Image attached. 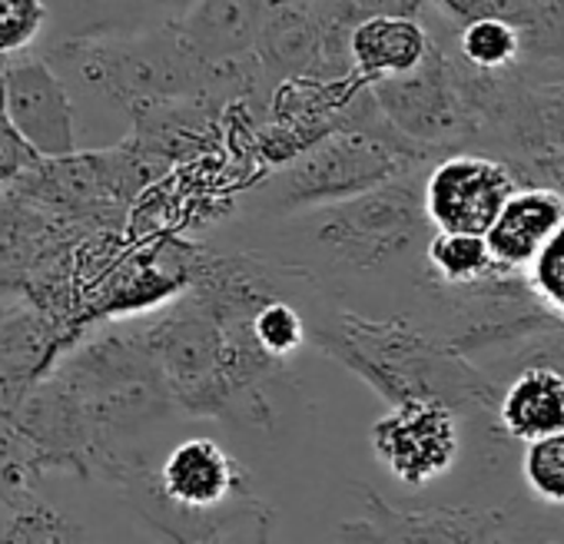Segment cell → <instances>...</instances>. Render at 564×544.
Returning <instances> with one entry per match:
<instances>
[{"instance_id": "f546056e", "label": "cell", "mask_w": 564, "mask_h": 544, "mask_svg": "<svg viewBox=\"0 0 564 544\" xmlns=\"http://www.w3.org/2000/svg\"><path fill=\"white\" fill-rule=\"evenodd\" d=\"M352 4L366 14H412V18H422L429 0H352Z\"/></svg>"}, {"instance_id": "44dd1931", "label": "cell", "mask_w": 564, "mask_h": 544, "mask_svg": "<svg viewBox=\"0 0 564 544\" xmlns=\"http://www.w3.org/2000/svg\"><path fill=\"white\" fill-rule=\"evenodd\" d=\"M41 475L44 465L34 445L11 418H0V504L18 508L28 494L37 491Z\"/></svg>"}, {"instance_id": "3957f363", "label": "cell", "mask_w": 564, "mask_h": 544, "mask_svg": "<svg viewBox=\"0 0 564 544\" xmlns=\"http://www.w3.org/2000/svg\"><path fill=\"white\" fill-rule=\"evenodd\" d=\"M306 213L313 246L339 269L359 276L409 269L415 276H425L422 252L435 229L422 209L419 170Z\"/></svg>"}, {"instance_id": "ba28073f", "label": "cell", "mask_w": 564, "mask_h": 544, "mask_svg": "<svg viewBox=\"0 0 564 544\" xmlns=\"http://www.w3.org/2000/svg\"><path fill=\"white\" fill-rule=\"evenodd\" d=\"M445 28V37H435L432 47L419 67L399 77H386L369 84L382 117L412 143L429 146L435 153L471 146V120L458 90L455 77V57H452V24L438 18Z\"/></svg>"}, {"instance_id": "1f68e13d", "label": "cell", "mask_w": 564, "mask_h": 544, "mask_svg": "<svg viewBox=\"0 0 564 544\" xmlns=\"http://www.w3.org/2000/svg\"><path fill=\"white\" fill-rule=\"evenodd\" d=\"M160 4H170V8H176V11H183L189 0H160Z\"/></svg>"}, {"instance_id": "603a6c76", "label": "cell", "mask_w": 564, "mask_h": 544, "mask_svg": "<svg viewBox=\"0 0 564 544\" xmlns=\"http://www.w3.org/2000/svg\"><path fill=\"white\" fill-rule=\"evenodd\" d=\"M521 478L534 501L544 508H564V428L524 442Z\"/></svg>"}, {"instance_id": "9c48e42d", "label": "cell", "mask_w": 564, "mask_h": 544, "mask_svg": "<svg viewBox=\"0 0 564 544\" xmlns=\"http://www.w3.org/2000/svg\"><path fill=\"white\" fill-rule=\"evenodd\" d=\"M11 422L34 445L44 471L67 468L110 481L117 465L130 455L123 438L107 432L94 412L47 372L28 389L21 405L11 412Z\"/></svg>"}, {"instance_id": "30bf717a", "label": "cell", "mask_w": 564, "mask_h": 544, "mask_svg": "<svg viewBox=\"0 0 564 544\" xmlns=\"http://www.w3.org/2000/svg\"><path fill=\"white\" fill-rule=\"evenodd\" d=\"M462 415L438 399H405L389 405L372 425V451L405 488H425L448 475L462 451Z\"/></svg>"}, {"instance_id": "7c38bea8", "label": "cell", "mask_w": 564, "mask_h": 544, "mask_svg": "<svg viewBox=\"0 0 564 544\" xmlns=\"http://www.w3.org/2000/svg\"><path fill=\"white\" fill-rule=\"evenodd\" d=\"M362 514L339 527L343 541H505L514 537L505 508L445 504V508H395L369 485H356Z\"/></svg>"}, {"instance_id": "7a4b0ae2", "label": "cell", "mask_w": 564, "mask_h": 544, "mask_svg": "<svg viewBox=\"0 0 564 544\" xmlns=\"http://www.w3.org/2000/svg\"><path fill=\"white\" fill-rule=\"evenodd\" d=\"M310 336L389 405L438 399L458 415L495 418L498 385L429 326L405 316L369 319L359 313H336L333 319L310 326Z\"/></svg>"}, {"instance_id": "52a82bcc", "label": "cell", "mask_w": 564, "mask_h": 544, "mask_svg": "<svg viewBox=\"0 0 564 544\" xmlns=\"http://www.w3.org/2000/svg\"><path fill=\"white\" fill-rule=\"evenodd\" d=\"M140 336L163 379L173 412L229 422V399L223 382V329L193 293H186L153 323L140 326Z\"/></svg>"}, {"instance_id": "ffe728a7", "label": "cell", "mask_w": 564, "mask_h": 544, "mask_svg": "<svg viewBox=\"0 0 564 544\" xmlns=\"http://www.w3.org/2000/svg\"><path fill=\"white\" fill-rule=\"evenodd\" d=\"M452 47L468 67L485 74L511 70L521 64V34L505 18H475L452 28Z\"/></svg>"}, {"instance_id": "4dcf8cb0", "label": "cell", "mask_w": 564, "mask_h": 544, "mask_svg": "<svg viewBox=\"0 0 564 544\" xmlns=\"http://www.w3.org/2000/svg\"><path fill=\"white\" fill-rule=\"evenodd\" d=\"M0 113H4V57H0Z\"/></svg>"}, {"instance_id": "83f0119b", "label": "cell", "mask_w": 564, "mask_h": 544, "mask_svg": "<svg viewBox=\"0 0 564 544\" xmlns=\"http://www.w3.org/2000/svg\"><path fill=\"white\" fill-rule=\"evenodd\" d=\"M438 18L448 24H468L475 18H505L508 0H429Z\"/></svg>"}, {"instance_id": "8992f818", "label": "cell", "mask_w": 564, "mask_h": 544, "mask_svg": "<svg viewBox=\"0 0 564 544\" xmlns=\"http://www.w3.org/2000/svg\"><path fill=\"white\" fill-rule=\"evenodd\" d=\"M47 376L74 392L117 438H127L133 428L173 412L140 329H110L94 336L70 356L54 359Z\"/></svg>"}, {"instance_id": "d6986e66", "label": "cell", "mask_w": 564, "mask_h": 544, "mask_svg": "<svg viewBox=\"0 0 564 544\" xmlns=\"http://www.w3.org/2000/svg\"><path fill=\"white\" fill-rule=\"evenodd\" d=\"M495 385H501L521 366H551L564 376V319H544L541 326L485 349L471 359Z\"/></svg>"}, {"instance_id": "277c9868", "label": "cell", "mask_w": 564, "mask_h": 544, "mask_svg": "<svg viewBox=\"0 0 564 544\" xmlns=\"http://www.w3.org/2000/svg\"><path fill=\"white\" fill-rule=\"evenodd\" d=\"M54 67L80 80L90 94L127 113L156 100H203L209 97L206 67L180 37L173 21L156 31H104L80 34L54 51Z\"/></svg>"}, {"instance_id": "ac0fdd59", "label": "cell", "mask_w": 564, "mask_h": 544, "mask_svg": "<svg viewBox=\"0 0 564 544\" xmlns=\"http://www.w3.org/2000/svg\"><path fill=\"white\" fill-rule=\"evenodd\" d=\"M425 280L445 290L475 286L498 269L481 232H448L435 229L422 252Z\"/></svg>"}, {"instance_id": "f1b7e54d", "label": "cell", "mask_w": 564, "mask_h": 544, "mask_svg": "<svg viewBox=\"0 0 564 544\" xmlns=\"http://www.w3.org/2000/svg\"><path fill=\"white\" fill-rule=\"evenodd\" d=\"M219 259H232V255L193 252V255H189V280H196L206 265H213V262H219ZM242 259H256V255H242ZM259 262H265V259H259ZM265 265L275 272V280H279V293H282V296H286V286H293V283L303 276V269H296V265H279V262H265ZM189 280H186V283H189Z\"/></svg>"}, {"instance_id": "e0dca14e", "label": "cell", "mask_w": 564, "mask_h": 544, "mask_svg": "<svg viewBox=\"0 0 564 544\" xmlns=\"http://www.w3.org/2000/svg\"><path fill=\"white\" fill-rule=\"evenodd\" d=\"M495 418L511 442L564 428V376L551 366H521L498 385Z\"/></svg>"}, {"instance_id": "6da1fadb", "label": "cell", "mask_w": 564, "mask_h": 544, "mask_svg": "<svg viewBox=\"0 0 564 544\" xmlns=\"http://www.w3.org/2000/svg\"><path fill=\"white\" fill-rule=\"evenodd\" d=\"M110 481L170 541H265L272 531L249 471L213 438L180 442L160 468L127 455Z\"/></svg>"}, {"instance_id": "5bb4252c", "label": "cell", "mask_w": 564, "mask_h": 544, "mask_svg": "<svg viewBox=\"0 0 564 544\" xmlns=\"http://www.w3.org/2000/svg\"><path fill=\"white\" fill-rule=\"evenodd\" d=\"M262 11L265 0H189L173 28L206 67H216L256 51Z\"/></svg>"}, {"instance_id": "4316f807", "label": "cell", "mask_w": 564, "mask_h": 544, "mask_svg": "<svg viewBox=\"0 0 564 544\" xmlns=\"http://www.w3.org/2000/svg\"><path fill=\"white\" fill-rule=\"evenodd\" d=\"M41 379V372L28 362H18L0 352V418H11V412L21 405L28 389Z\"/></svg>"}, {"instance_id": "8fae6325", "label": "cell", "mask_w": 564, "mask_h": 544, "mask_svg": "<svg viewBox=\"0 0 564 544\" xmlns=\"http://www.w3.org/2000/svg\"><path fill=\"white\" fill-rule=\"evenodd\" d=\"M518 186L511 166L481 150H448L422 176V209L432 229L481 232Z\"/></svg>"}, {"instance_id": "7402d4cb", "label": "cell", "mask_w": 564, "mask_h": 544, "mask_svg": "<svg viewBox=\"0 0 564 544\" xmlns=\"http://www.w3.org/2000/svg\"><path fill=\"white\" fill-rule=\"evenodd\" d=\"M249 329H252V339L262 346V352H269V356L279 359V362H290V359L303 349V342H306V336H310V326H306L300 306L290 303L286 296H272V300H265V303L252 313Z\"/></svg>"}, {"instance_id": "5b68a950", "label": "cell", "mask_w": 564, "mask_h": 544, "mask_svg": "<svg viewBox=\"0 0 564 544\" xmlns=\"http://www.w3.org/2000/svg\"><path fill=\"white\" fill-rule=\"evenodd\" d=\"M435 156L442 153L419 146L405 137H376L336 127L326 130L316 143L303 146L296 156H290L282 170H275L262 186V199L269 209L300 213L346 199L399 173L422 170Z\"/></svg>"}, {"instance_id": "cb8c5ba5", "label": "cell", "mask_w": 564, "mask_h": 544, "mask_svg": "<svg viewBox=\"0 0 564 544\" xmlns=\"http://www.w3.org/2000/svg\"><path fill=\"white\" fill-rule=\"evenodd\" d=\"M524 272L528 290L534 293L541 309L554 319H564V219L551 229Z\"/></svg>"}, {"instance_id": "484cf974", "label": "cell", "mask_w": 564, "mask_h": 544, "mask_svg": "<svg viewBox=\"0 0 564 544\" xmlns=\"http://www.w3.org/2000/svg\"><path fill=\"white\" fill-rule=\"evenodd\" d=\"M47 24L44 0H0V57L31 51Z\"/></svg>"}, {"instance_id": "d4e9b609", "label": "cell", "mask_w": 564, "mask_h": 544, "mask_svg": "<svg viewBox=\"0 0 564 544\" xmlns=\"http://www.w3.org/2000/svg\"><path fill=\"white\" fill-rule=\"evenodd\" d=\"M11 511H14V521L0 541H80L87 537L80 524H74L64 511L47 504L37 491L28 494Z\"/></svg>"}, {"instance_id": "2e32d148", "label": "cell", "mask_w": 564, "mask_h": 544, "mask_svg": "<svg viewBox=\"0 0 564 544\" xmlns=\"http://www.w3.org/2000/svg\"><path fill=\"white\" fill-rule=\"evenodd\" d=\"M432 34L422 18L412 14H366L349 34V64L352 77L376 84L386 77L409 74L425 61Z\"/></svg>"}, {"instance_id": "9a60e30c", "label": "cell", "mask_w": 564, "mask_h": 544, "mask_svg": "<svg viewBox=\"0 0 564 544\" xmlns=\"http://www.w3.org/2000/svg\"><path fill=\"white\" fill-rule=\"evenodd\" d=\"M564 219V196L551 186L518 183L511 196L501 203L498 216L485 229V242L491 249L495 265L524 272L551 229Z\"/></svg>"}, {"instance_id": "4fadbf2b", "label": "cell", "mask_w": 564, "mask_h": 544, "mask_svg": "<svg viewBox=\"0 0 564 544\" xmlns=\"http://www.w3.org/2000/svg\"><path fill=\"white\" fill-rule=\"evenodd\" d=\"M4 117L41 160L77 153L67 80L47 57L24 51L4 61Z\"/></svg>"}]
</instances>
